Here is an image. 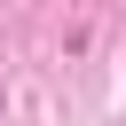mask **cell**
Masks as SVG:
<instances>
[{"label":"cell","instance_id":"cell-1","mask_svg":"<svg viewBox=\"0 0 126 126\" xmlns=\"http://www.w3.org/2000/svg\"><path fill=\"white\" fill-rule=\"evenodd\" d=\"M0 110H8V94H0Z\"/></svg>","mask_w":126,"mask_h":126}]
</instances>
